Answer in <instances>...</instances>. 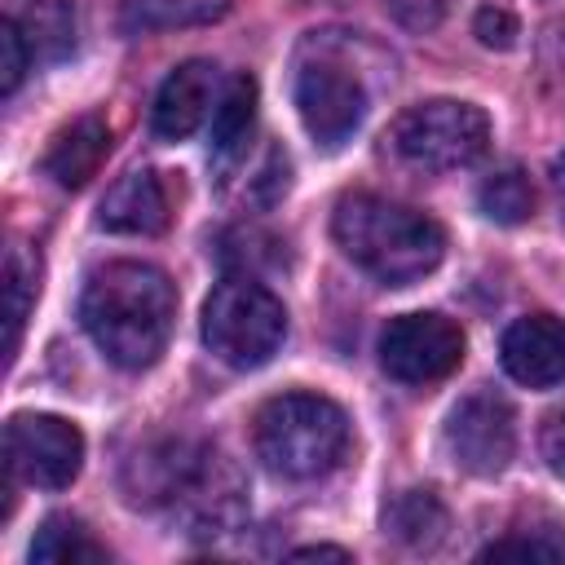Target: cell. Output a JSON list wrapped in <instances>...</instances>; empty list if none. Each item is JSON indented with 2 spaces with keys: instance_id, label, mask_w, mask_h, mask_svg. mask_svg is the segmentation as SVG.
<instances>
[{
  "instance_id": "21",
  "label": "cell",
  "mask_w": 565,
  "mask_h": 565,
  "mask_svg": "<svg viewBox=\"0 0 565 565\" xmlns=\"http://www.w3.org/2000/svg\"><path fill=\"white\" fill-rule=\"evenodd\" d=\"M477 203H481V212L494 225H521L534 212V190H530V181H525L521 168H499V172H490L481 181Z\"/></svg>"
},
{
  "instance_id": "8",
  "label": "cell",
  "mask_w": 565,
  "mask_h": 565,
  "mask_svg": "<svg viewBox=\"0 0 565 565\" xmlns=\"http://www.w3.org/2000/svg\"><path fill=\"white\" fill-rule=\"evenodd\" d=\"M84 437L57 415H13L4 424V472L40 490H66L79 477Z\"/></svg>"
},
{
  "instance_id": "20",
  "label": "cell",
  "mask_w": 565,
  "mask_h": 565,
  "mask_svg": "<svg viewBox=\"0 0 565 565\" xmlns=\"http://www.w3.org/2000/svg\"><path fill=\"white\" fill-rule=\"evenodd\" d=\"M40 291V260L26 256V247H9L4 260V353H18L22 340V322L31 313V300Z\"/></svg>"
},
{
  "instance_id": "9",
  "label": "cell",
  "mask_w": 565,
  "mask_h": 565,
  "mask_svg": "<svg viewBox=\"0 0 565 565\" xmlns=\"http://www.w3.org/2000/svg\"><path fill=\"white\" fill-rule=\"evenodd\" d=\"M463 362V331L441 313H402L380 331V366L402 384H437Z\"/></svg>"
},
{
  "instance_id": "19",
  "label": "cell",
  "mask_w": 565,
  "mask_h": 565,
  "mask_svg": "<svg viewBox=\"0 0 565 565\" xmlns=\"http://www.w3.org/2000/svg\"><path fill=\"white\" fill-rule=\"evenodd\" d=\"M388 530L406 547H433L446 534V508L437 503L433 490H406L388 508Z\"/></svg>"
},
{
  "instance_id": "23",
  "label": "cell",
  "mask_w": 565,
  "mask_h": 565,
  "mask_svg": "<svg viewBox=\"0 0 565 565\" xmlns=\"http://www.w3.org/2000/svg\"><path fill=\"white\" fill-rule=\"evenodd\" d=\"M494 556H534V561H561L565 556V539H547V534H508L490 547H481V561Z\"/></svg>"
},
{
  "instance_id": "6",
  "label": "cell",
  "mask_w": 565,
  "mask_h": 565,
  "mask_svg": "<svg viewBox=\"0 0 565 565\" xmlns=\"http://www.w3.org/2000/svg\"><path fill=\"white\" fill-rule=\"evenodd\" d=\"M393 150L428 172H446V168H463L472 159L486 154L490 141V119L481 106L472 102H455V97H433L419 106H406L388 132Z\"/></svg>"
},
{
  "instance_id": "3",
  "label": "cell",
  "mask_w": 565,
  "mask_h": 565,
  "mask_svg": "<svg viewBox=\"0 0 565 565\" xmlns=\"http://www.w3.org/2000/svg\"><path fill=\"white\" fill-rule=\"evenodd\" d=\"M331 234L358 269L388 287H406L433 274L446 252V234L433 216L384 194H344L335 203Z\"/></svg>"
},
{
  "instance_id": "28",
  "label": "cell",
  "mask_w": 565,
  "mask_h": 565,
  "mask_svg": "<svg viewBox=\"0 0 565 565\" xmlns=\"http://www.w3.org/2000/svg\"><path fill=\"white\" fill-rule=\"evenodd\" d=\"M291 556H335V561H349L344 547H322V543H318V547H296Z\"/></svg>"
},
{
  "instance_id": "24",
  "label": "cell",
  "mask_w": 565,
  "mask_h": 565,
  "mask_svg": "<svg viewBox=\"0 0 565 565\" xmlns=\"http://www.w3.org/2000/svg\"><path fill=\"white\" fill-rule=\"evenodd\" d=\"M477 35H481L486 49H512V40H516V18H512L508 9H499V4H486V9L477 13Z\"/></svg>"
},
{
  "instance_id": "11",
  "label": "cell",
  "mask_w": 565,
  "mask_h": 565,
  "mask_svg": "<svg viewBox=\"0 0 565 565\" xmlns=\"http://www.w3.org/2000/svg\"><path fill=\"white\" fill-rule=\"evenodd\" d=\"M503 371L525 388H552L565 380V322L552 313L516 318L499 340Z\"/></svg>"
},
{
  "instance_id": "18",
  "label": "cell",
  "mask_w": 565,
  "mask_h": 565,
  "mask_svg": "<svg viewBox=\"0 0 565 565\" xmlns=\"http://www.w3.org/2000/svg\"><path fill=\"white\" fill-rule=\"evenodd\" d=\"M230 9V0H124V26L128 31H172V26H199Z\"/></svg>"
},
{
  "instance_id": "7",
  "label": "cell",
  "mask_w": 565,
  "mask_h": 565,
  "mask_svg": "<svg viewBox=\"0 0 565 565\" xmlns=\"http://www.w3.org/2000/svg\"><path fill=\"white\" fill-rule=\"evenodd\" d=\"M291 93L305 132L322 150H340L366 119V84L335 53H313L309 62H300Z\"/></svg>"
},
{
  "instance_id": "26",
  "label": "cell",
  "mask_w": 565,
  "mask_h": 565,
  "mask_svg": "<svg viewBox=\"0 0 565 565\" xmlns=\"http://www.w3.org/2000/svg\"><path fill=\"white\" fill-rule=\"evenodd\" d=\"M539 450L547 459V468L565 481V411H556L547 424H543V437H539Z\"/></svg>"
},
{
  "instance_id": "15",
  "label": "cell",
  "mask_w": 565,
  "mask_h": 565,
  "mask_svg": "<svg viewBox=\"0 0 565 565\" xmlns=\"http://www.w3.org/2000/svg\"><path fill=\"white\" fill-rule=\"evenodd\" d=\"M252 132H256V79L234 75L225 84V93L216 97V110H212V141H207L212 163L234 168L247 154Z\"/></svg>"
},
{
  "instance_id": "5",
  "label": "cell",
  "mask_w": 565,
  "mask_h": 565,
  "mask_svg": "<svg viewBox=\"0 0 565 565\" xmlns=\"http://www.w3.org/2000/svg\"><path fill=\"white\" fill-rule=\"evenodd\" d=\"M287 335L282 300L252 274H230L203 305V344L234 371L265 366Z\"/></svg>"
},
{
  "instance_id": "27",
  "label": "cell",
  "mask_w": 565,
  "mask_h": 565,
  "mask_svg": "<svg viewBox=\"0 0 565 565\" xmlns=\"http://www.w3.org/2000/svg\"><path fill=\"white\" fill-rule=\"evenodd\" d=\"M552 190H556V203L565 207V150L552 159Z\"/></svg>"
},
{
  "instance_id": "10",
  "label": "cell",
  "mask_w": 565,
  "mask_h": 565,
  "mask_svg": "<svg viewBox=\"0 0 565 565\" xmlns=\"http://www.w3.org/2000/svg\"><path fill=\"white\" fill-rule=\"evenodd\" d=\"M446 450L472 477H494L516 455V419L499 393H468L446 415Z\"/></svg>"
},
{
  "instance_id": "1",
  "label": "cell",
  "mask_w": 565,
  "mask_h": 565,
  "mask_svg": "<svg viewBox=\"0 0 565 565\" xmlns=\"http://www.w3.org/2000/svg\"><path fill=\"white\" fill-rule=\"evenodd\" d=\"M132 503H159L168 508L190 534H225L243 521V481L203 441L190 437H163L150 441L137 459H128L124 477Z\"/></svg>"
},
{
  "instance_id": "22",
  "label": "cell",
  "mask_w": 565,
  "mask_h": 565,
  "mask_svg": "<svg viewBox=\"0 0 565 565\" xmlns=\"http://www.w3.org/2000/svg\"><path fill=\"white\" fill-rule=\"evenodd\" d=\"M31 62H35V57H31V49H26V35L18 31L13 18H4V26H0V93H4V97L18 93V84H22V75H26Z\"/></svg>"
},
{
  "instance_id": "25",
  "label": "cell",
  "mask_w": 565,
  "mask_h": 565,
  "mask_svg": "<svg viewBox=\"0 0 565 565\" xmlns=\"http://www.w3.org/2000/svg\"><path fill=\"white\" fill-rule=\"evenodd\" d=\"M384 4L406 31H433L441 22V0H384Z\"/></svg>"
},
{
  "instance_id": "14",
  "label": "cell",
  "mask_w": 565,
  "mask_h": 565,
  "mask_svg": "<svg viewBox=\"0 0 565 565\" xmlns=\"http://www.w3.org/2000/svg\"><path fill=\"white\" fill-rule=\"evenodd\" d=\"M110 154V128L102 115H79L71 119L44 150V172L62 185V190H79L88 185V177H97L102 159Z\"/></svg>"
},
{
  "instance_id": "12",
  "label": "cell",
  "mask_w": 565,
  "mask_h": 565,
  "mask_svg": "<svg viewBox=\"0 0 565 565\" xmlns=\"http://www.w3.org/2000/svg\"><path fill=\"white\" fill-rule=\"evenodd\" d=\"M216 97L221 93H216V66L212 62L190 57V62L172 66L154 93V106H150L154 137L159 141H185L207 119V110H216Z\"/></svg>"
},
{
  "instance_id": "2",
  "label": "cell",
  "mask_w": 565,
  "mask_h": 565,
  "mask_svg": "<svg viewBox=\"0 0 565 565\" xmlns=\"http://www.w3.org/2000/svg\"><path fill=\"white\" fill-rule=\"evenodd\" d=\"M177 318V291L163 269L141 260H110L88 274L79 291V322L93 344L124 371L150 366Z\"/></svg>"
},
{
  "instance_id": "13",
  "label": "cell",
  "mask_w": 565,
  "mask_h": 565,
  "mask_svg": "<svg viewBox=\"0 0 565 565\" xmlns=\"http://www.w3.org/2000/svg\"><path fill=\"white\" fill-rule=\"evenodd\" d=\"M102 230L110 234H159L168 225V190L150 168H132L110 185L97 212Z\"/></svg>"
},
{
  "instance_id": "4",
  "label": "cell",
  "mask_w": 565,
  "mask_h": 565,
  "mask_svg": "<svg viewBox=\"0 0 565 565\" xmlns=\"http://www.w3.org/2000/svg\"><path fill=\"white\" fill-rule=\"evenodd\" d=\"M256 459L287 481L327 477L349 450V419L331 397L282 393L269 397L252 419Z\"/></svg>"
},
{
  "instance_id": "16",
  "label": "cell",
  "mask_w": 565,
  "mask_h": 565,
  "mask_svg": "<svg viewBox=\"0 0 565 565\" xmlns=\"http://www.w3.org/2000/svg\"><path fill=\"white\" fill-rule=\"evenodd\" d=\"M9 18L26 35V49L35 62H57L75 49V9L66 0H26V4H13Z\"/></svg>"
},
{
  "instance_id": "17",
  "label": "cell",
  "mask_w": 565,
  "mask_h": 565,
  "mask_svg": "<svg viewBox=\"0 0 565 565\" xmlns=\"http://www.w3.org/2000/svg\"><path fill=\"white\" fill-rule=\"evenodd\" d=\"M31 561H49V565H88V561H106V547L75 521V516H49L35 539H31Z\"/></svg>"
}]
</instances>
